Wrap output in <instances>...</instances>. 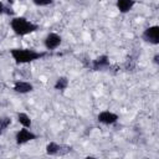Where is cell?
<instances>
[{
    "mask_svg": "<svg viewBox=\"0 0 159 159\" xmlns=\"http://www.w3.org/2000/svg\"><path fill=\"white\" fill-rule=\"evenodd\" d=\"M10 53L16 63H29L46 56V52H39L34 48H11Z\"/></svg>",
    "mask_w": 159,
    "mask_h": 159,
    "instance_id": "cell-1",
    "label": "cell"
},
{
    "mask_svg": "<svg viewBox=\"0 0 159 159\" xmlns=\"http://www.w3.org/2000/svg\"><path fill=\"white\" fill-rule=\"evenodd\" d=\"M10 26H11L12 31L19 36H25V35L32 34L39 30V25L29 21L26 17H22V16L12 17Z\"/></svg>",
    "mask_w": 159,
    "mask_h": 159,
    "instance_id": "cell-2",
    "label": "cell"
},
{
    "mask_svg": "<svg viewBox=\"0 0 159 159\" xmlns=\"http://www.w3.org/2000/svg\"><path fill=\"white\" fill-rule=\"evenodd\" d=\"M71 150H72V148H71L70 145L58 144V143H55V142H50V143L46 145V153H47L48 155H53V157H57V155H66V154H68Z\"/></svg>",
    "mask_w": 159,
    "mask_h": 159,
    "instance_id": "cell-3",
    "label": "cell"
},
{
    "mask_svg": "<svg viewBox=\"0 0 159 159\" xmlns=\"http://www.w3.org/2000/svg\"><path fill=\"white\" fill-rule=\"evenodd\" d=\"M142 39L145 42H149L152 45H158L159 43V26L154 25V26L147 27L142 34Z\"/></svg>",
    "mask_w": 159,
    "mask_h": 159,
    "instance_id": "cell-4",
    "label": "cell"
},
{
    "mask_svg": "<svg viewBox=\"0 0 159 159\" xmlns=\"http://www.w3.org/2000/svg\"><path fill=\"white\" fill-rule=\"evenodd\" d=\"M36 138H37V135L35 133H32L31 130H29L27 128H25V127L22 129H20L15 135V139H16L17 144H25V143H27L30 140H34Z\"/></svg>",
    "mask_w": 159,
    "mask_h": 159,
    "instance_id": "cell-5",
    "label": "cell"
},
{
    "mask_svg": "<svg viewBox=\"0 0 159 159\" xmlns=\"http://www.w3.org/2000/svg\"><path fill=\"white\" fill-rule=\"evenodd\" d=\"M111 66L109 63V57L107 55H101L98 57H96L92 62H91V68L93 71H102L106 70Z\"/></svg>",
    "mask_w": 159,
    "mask_h": 159,
    "instance_id": "cell-6",
    "label": "cell"
},
{
    "mask_svg": "<svg viewBox=\"0 0 159 159\" xmlns=\"http://www.w3.org/2000/svg\"><path fill=\"white\" fill-rule=\"evenodd\" d=\"M62 42V37L56 32H50L45 37V47L47 50H55L57 48Z\"/></svg>",
    "mask_w": 159,
    "mask_h": 159,
    "instance_id": "cell-7",
    "label": "cell"
},
{
    "mask_svg": "<svg viewBox=\"0 0 159 159\" xmlns=\"http://www.w3.org/2000/svg\"><path fill=\"white\" fill-rule=\"evenodd\" d=\"M97 119H98L99 123L109 125V124H114L118 120V114H116L113 112H109V111H102V112L98 113Z\"/></svg>",
    "mask_w": 159,
    "mask_h": 159,
    "instance_id": "cell-8",
    "label": "cell"
},
{
    "mask_svg": "<svg viewBox=\"0 0 159 159\" xmlns=\"http://www.w3.org/2000/svg\"><path fill=\"white\" fill-rule=\"evenodd\" d=\"M12 89L17 93H21V94H25V93H29L31 91H34V86L32 83L30 82H26V81H16L14 83V87Z\"/></svg>",
    "mask_w": 159,
    "mask_h": 159,
    "instance_id": "cell-9",
    "label": "cell"
},
{
    "mask_svg": "<svg viewBox=\"0 0 159 159\" xmlns=\"http://www.w3.org/2000/svg\"><path fill=\"white\" fill-rule=\"evenodd\" d=\"M116 5H117V9L119 10V12L125 14L133 9V6L135 5V0H117Z\"/></svg>",
    "mask_w": 159,
    "mask_h": 159,
    "instance_id": "cell-10",
    "label": "cell"
},
{
    "mask_svg": "<svg viewBox=\"0 0 159 159\" xmlns=\"http://www.w3.org/2000/svg\"><path fill=\"white\" fill-rule=\"evenodd\" d=\"M55 89L57 91H65L67 87H68V78L65 77V76H61L56 80V83H55Z\"/></svg>",
    "mask_w": 159,
    "mask_h": 159,
    "instance_id": "cell-11",
    "label": "cell"
},
{
    "mask_svg": "<svg viewBox=\"0 0 159 159\" xmlns=\"http://www.w3.org/2000/svg\"><path fill=\"white\" fill-rule=\"evenodd\" d=\"M17 120H19V123L22 125V127H25V128H30L31 127V118L26 114V113H24V112H20V113H17Z\"/></svg>",
    "mask_w": 159,
    "mask_h": 159,
    "instance_id": "cell-12",
    "label": "cell"
},
{
    "mask_svg": "<svg viewBox=\"0 0 159 159\" xmlns=\"http://www.w3.org/2000/svg\"><path fill=\"white\" fill-rule=\"evenodd\" d=\"M11 124V118L10 117H0V129H6Z\"/></svg>",
    "mask_w": 159,
    "mask_h": 159,
    "instance_id": "cell-13",
    "label": "cell"
},
{
    "mask_svg": "<svg viewBox=\"0 0 159 159\" xmlns=\"http://www.w3.org/2000/svg\"><path fill=\"white\" fill-rule=\"evenodd\" d=\"M53 0H32V2L37 6H47L50 4H52Z\"/></svg>",
    "mask_w": 159,
    "mask_h": 159,
    "instance_id": "cell-14",
    "label": "cell"
},
{
    "mask_svg": "<svg viewBox=\"0 0 159 159\" xmlns=\"http://www.w3.org/2000/svg\"><path fill=\"white\" fill-rule=\"evenodd\" d=\"M135 67V60H133L132 57H128L125 61V68L127 70H133Z\"/></svg>",
    "mask_w": 159,
    "mask_h": 159,
    "instance_id": "cell-15",
    "label": "cell"
},
{
    "mask_svg": "<svg viewBox=\"0 0 159 159\" xmlns=\"http://www.w3.org/2000/svg\"><path fill=\"white\" fill-rule=\"evenodd\" d=\"M4 14H7V15H12L14 14V10L9 6H5V10H4Z\"/></svg>",
    "mask_w": 159,
    "mask_h": 159,
    "instance_id": "cell-16",
    "label": "cell"
},
{
    "mask_svg": "<svg viewBox=\"0 0 159 159\" xmlns=\"http://www.w3.org/2000/svg\"><path fill=\"white\" fill-rule=\"evenodd\" d=\"M153 62H154L155 65L159 63V53H155V55H154V57H153Z\"/></svg>",
    "mask_w": 159,
    "mask_h": 159,
    "instance_id": "cell-17",
    "label": "cell"
},
{
    "mask_svg": "<svg viewBox=\"0 0 159 159\" xmlns=\"http://www.w3.org/2000/svg\"><path fill=\"white\" fill-rule=\"evenodd\" d=\"M4 10H5V6H4V4L0 1V15L4 14Z\"/></svg>",
    "mask_w": 159,
    "mask_h": 159,
    "instance_id": "cell-18",
    "label": "cell"
},
{
    "mask_svg": "<svg viewBox=\"0 0 159 159\" xmlns=\"http://www.w3.org/2000/svg\"><path fill=\"white\" fill-rule=\"evenodd\" d=\"M7 1H9V4H12L14 2V0H7Z\"/></svg>",
    "mask_w": 159,
    "mask_h": 159,
    "instance_id": "cell-19",
    "label": "cell"
},
{
    "mask_svg": "<svg viewBox=\"0 0 159 159\" xmlns=\"http://www.w3.org/2000/svg\"><path fill=\"white\" fill-rule=\"evenodd\" d=\"M1 133H2V129H0V135H1Z\"/></svg>",
    "mask_w": 159,
    "mask_h": 159,
    "instance_id": "cell-20",
    "label": "cell"
}]
</instances>
